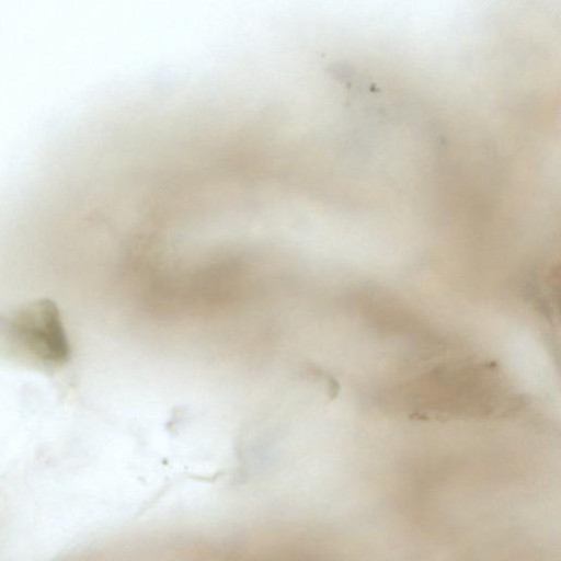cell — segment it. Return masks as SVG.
<instances>
[{
    "instance_id": "cell-1",
    "label": "cell",
    "mask_w": 561,
    "mask_h": 561,
    "mask_svg": "<svg viewBox=\"0 0 561 561\" xmlns=\"http://www.w3.org/2000/svg\"><path fill=\"white\" fill-rule=\"evenodd\" d=\"M15 341L45 366L65 365L70 357V344L60 312L49 299H39L20 310L12 320Z\"/></svg>"
}]
</instances>
